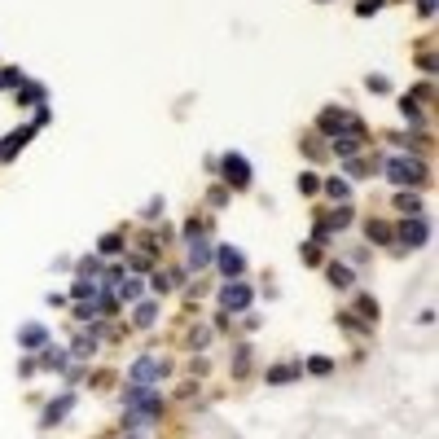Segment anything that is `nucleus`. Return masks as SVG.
Masks as SVG:
<instances>
[{
    "label": "nucleus",
    "instance_id": "obj_1",
    "mask_svg": "<svg viewBox=\"0 0 439 439\" xmlns=\"http://www.w3.org/2000/svg\"><path fill=\"white\" fill-rule=\"evenodd\" d=\"M167 374H172V360H163V356H141V360L127 365V382H141V387H154Z\"/></svg>",
    "mask_w": 439,
    "mask_h": 439
},
{
    "label": "nucleus",
    "instance_id": "obj_2",
    "mask_svg": "<svg viewBox=\"0 0 439 439\" xmlns=\"http://www.w3.org/2000/svg\"><path fill=\"white\" fill-rule=\"evenodd\" d=\"M382 167L391 176V185H426V181H431L426 163H418V159H387Z\"/></svg>",
    "mask_w": 439,
    "mask_h": 439
},
{
    "label": "nucleus",
    "instance_id": "obj_3",
    "mask_svg": "<svg viewBox=\"0 0 439 439\" xmlns=\"http://www.w3.org/2000/svg\"><path fill=\"white\" fill-rule=\"evenodd\" d=\"M220 303H224V312H246V307H251V286H246L242 277H233L229 286L220 290Z\"/></svg>",
    "mask_w": 439,
    "mask_h": 439
},
{
    "label": "nucleus",
    "instance_id": "obj_4",
    "mask_svg": "<svg viewBox=\"0 0 439 439\" xmlns=\"http://www.w3.org/2000/svg\"><path fill=\"white\" fill-rule=\"evenodd\" d=\"M224 176H229V185L233 189H251V163L242 159V154H224Z\"/></svg>",
    "mask_w": 439,
    "mask_h": 439
},
{
    "label": "nucleus",
    "instance_id": "obj_5",
    "mask_svg": "<svg viewBox=\"0 0 439 439\" xmlns=\"http://www.w3.org/2000/svg\"><path fill=\"white\" fill-rule=\"evenodd\" d=\"M198 229H203V224H189V229H185L189 233V268H207L211 259H216V251L198 237Z\"/></svg>",
    "mask_w": 439,
    "mask_h": 439
},
{
    "label": "nucleus",
    "instance_id": "obj_6",
    "mask_svg": "<svg viewBox=\"0 0 439 439\" xmlns=\"http://www.w3.org/2000/svg\"><path fill=\"white\" fill-rule=\"evenodd\" d=\"M426 237H431V220H426V216L400 220V242H405V246H422Z\"/></svg>",
    "mask_w": 439,
    "mask_h": 439
},
{
    "label": "nucleus",
    "instance_id": "obj_7",
    "mask_svg": "<svg viewBox=\"0 0 439 439\" xmlns=\"http://www.w3.org/2000/svg\"><path fill=\"white\" fill-rule=\"evenodd\" d=\"M216 264H220V272H224V277H242V272H246V255L242 251H237V246H220V251H216Z\"/></svg>",
    "mask_w": 439,
    "mask_h": 439
},
{
    "label": "nucleus",
    "instance_id": "obj_8",
    "mask_svg": "<svg viewBox=\"0 0 439 439\" xmlns=\"http://www.w3.org/2000/svg\"><path fill=\"white\" fill-rule=\"evenodd\" d=\"M70 409H75V391H62V396H57L53 405L44 409V418H40V426H44V431H49V426H57V422H62V418H66Z\"/></svg>",
    "mask_w": 439,
    "mask_h": 439
},
{
    "label": "nucleus",
    "instance_id": "obj_9",
    "mask_svg": "<svg viewBox=\"0 0 439 439\" xmlns=\"http://www.w3.org/2000/svg\"><path fill=\"white\" fill-rule=\"evenodd\" d=\"M31 136H35V127H18V132H9L5 141H0V159H5V163H9V159H18V150L27 145Z\"/></svg>",
    "mask_w": 439,
    "mask_h": 439
},
{
    "label": "nucleus",
    "instance_id": "obj_10",
    "mask_svg": "<svg viewBox=\"0 0 439 439\" xmlns=\"http://www.w3.org/2000/svg\"><path fill=\"white\" fill-rule=\"evenodd\" d=\"M18 343H22L27 351H35V347H49V329H44V325H35V321H27V325L18 329Z\"/></svg>",
    "mask_w": 439,
    "mask_h": 439
},
{
    "label": "nucleus",
    "instance_id": "obj_11",
    "mask_svg": "<svg viewBox=\"0 0 439 439\" xmlns=\"http://www.w3.org/2000/svg\"><path fill=\"white\" fill-rule=\"evenodd\" d=\"M360 141H365V132H338L329 150H334L338 159H356V154H360Z\"/></svg>",
    "mask_w": 439,
    "mask_h": 439
},
{
    "label": "nucleus",
    "instance_id": "obj_12",
    "mask_svg": "<svg viewBox=\"0 0 439 439\" xmlns=\"http://www.w3.org/2000/svg\"><path fill=\"white\" fill-rule=\"evenodd\" d=\"M132 321H136V329H150L154 321H159V303H154V299H136Z\"/></svg>",
    "mask_w": 439,
    "mask_h": 439
},
{
    "label": "nucleus",
    "instance_id": "obj_13",
    "mask_svg": "<svg viewBox=\"0 0 439 439\" xmlns=\"http://www.w3.org/2000/svg\"><path fill=\"white\" fill-rule=\"evenodd\" d=\"M321 189H325L329 198H338V203H347V198H351V181H347V176H329V181H321Z\"/></svg>",
    "mask_w": 439,
    "mask_h": 439
},
{
    "label": "nucleus",
    "instance_id": "obj_14",
    "mask_svg": "<svg viewBox=\"0 0 439 439\" xmlns=\"http://www.w3.org/2000/svg\"><path fill=\"white\" fill-rule=\"evenodd\" d=\"M141 294H145V281H141V277H123V281H119V299H123V303H136Z\"/></svg>",
    "mask_w": 439,
    "mask_h": 439
},
{
    "label": "nucleus",
    "instance_id": "obj_15",
    "mask_svg": "<svg viewBox=\"0 0 439 439\" xmlns=\"http://www.w3.org/2000/svg\"><path fill=\"white\" fill-rule=\"evenodd\" d=\"M44 369H70V351L66 347H44Z\"/></svg>",
    "mask_w": 439,
    "mask_h": 439
},
{
    "label": "nucleus",
    "instance_id": "obj_16",
    "mask_svg": "<svg viewBox=\"0 0 439 439\" xmlns=\"http://www.w3.org/2000/svg\"><path fill=\"white\" fill-rule=\"evenodd\" d=\"M325 277H329V281H334V286H338V290H347V286H351V281H356V272H351L347 264H329V268H325Z\"/></svg>",
    "mask_w": 439,
    "mask_h": 439
},
{
    "label": "nucleus",
    "instance_id": "obj_17",
    "mask_svg": "<svg viewBox=\"0 0 439 439\" xmlns=\"http://www.w3.org/2000/svg\"><path fill=\"white\" fill-rule=\"evenodd\" d=\"M303 374V365H272L268 369V382H294Z\"/></svg>",
    "mask_w": 439,
    "mask_h": 439
},
{
    "label": "nucleus",
    "instance_id": "obj_18",
    "mask_svg": "<svg viewBox=\"0 0 439 439\" xmlns=\"http://www.w3.org/2000/svg\"><path fill=\"white\" fill-rule=\"evenodd\" d=\"M44 97H49L44 84H22V88H18V101H22V105H44Z\"/></svg>",
    "mask_w": 439,
    "mask_h": 439
},
{
    "label": "nucleus",
    "instance_id": "obj_19",
    "mask_svg": "<svg viewBox=\"0 0 439 439\" xmlns=\"http://www.w3.org/2000/svg\"><path fill=\"white\" fill-rule=\"evenodd\" d=\"M400 110H405V119H409L413 127H418L422 119H426V114H422V105H418V97H400Z\"/></svg>",
    "mask_w": 439,
    "mask_h": 439
},
{
    "label": "nucleus",
    "instance_id": "obj_20",
    "mask_svg": "<svg viewBox=\"0 0 439 439\" xmlns=\"http://www.w3.org/2000/svg\"><path fill=\"white\" fill-rule=\"evenodd\" d=\"M321 224H325V229H347V224H351V207H347V203H343V207L334 211V216H325Z\"/></svg>",
    "mask_w": 439,
    "mask_h": 439
},
{
    "label": "nucleus",
    "instance_id": "obj_21",
    "mask_svg": "<svg viewBox=\"0 0 439 439\" xmlns=\"http://www.w3.org/2000/svg\"><path fill=\"white\" fill-rule=\"evenodd\" d=\"M396 207H400V211H413V216H422L418 194H409V189H400V194H396Z\"/></svg>",
    "mask_w": 439,
    "mask_h": 439
},
{
    "label": "nucleus",
    "instance_id": "obj_22",
    "mask_svg": "<svg viewBox=\"0 0 439 439\" xmlns=\"http://www.w3.org/2000/svg\"><path fill=\"white\" fill-rule=\"evenodd\" d=\"M365 233H369V242H391V237H396V233L387 229V224H378V220H369V224H365Z\"/></svg>",
    "mask_w": 439,
    "mask_h": 439
},
{
    "label": "nucleus",
    "instance_id": "obj_23",
    "mask_svg": "<svg viewBox=\"0 0 439 439\" xmlns=\"http://www.w3.org/2000/svg\"><path fill=\"white\" fill-rule=\"evenodd\" d=\"M97 251H101V255H114V251H123V237H119V233H105L101 242H97Z\"/></svg>",
    "mask_w": 439,
    "mask_h": 439
},
{
    "label": "nucleus",
    "instance_id": "obj_24",
    "mask_svg": "<svg viewBox=\"0 0 439 439\" xmlns=\"http://www.w3.org/2000/svg\"><path fill=\"white\" fill-rule=\"evenodd\" d=\"M356 316H360V321H378V303L374 299H360V303H356Z\"/></svg>",
    "mask_w": 439,
    "mask_h": 439
},
{
    "label": "nucleus",
    "instance_id": "obj_25",
    "mask_svg": "<svg viewBox=\"0 0 439 439\" xmlns=\"http://www.w3.org/2000/svg\"><path fill=\"white\" fill-rule=\"evenodd\" d=\"M127 259H132L136 272H150V268H154V255H150V251H136V255H127Z\"/></svg>",
    "mask_w": 439,
    "mask_h": 439
},
{
    "label": "nucleus",
    "instance_id": "obj_26",
    "mask_svg": "<svg viewBox=\"0 0 439 439\" xmlns=\"http://www.w3.org/2000/svg\"><path fill=\"white\" fill-rule=\"evenodd\" d=\"M307 369H312V374H329V369H334V360H329V356H312Z\"/></svg>",
    "mask_w": 439,
    "mask_h": 439
},
{
    "label": "nucleus",
    "instance_id": "obj_27",
    "mask_svg": "<svg viewBox=\"0 0 439 439\" xmlns=\"http://www.w3.org/2000/svg\"><path fill=\"white\" fill-rule=\"evenodd\" d=\"M246 365H251V351L237 347V351H233V374H246Z\"/></svg>",
    "mask_w": 439,
    "mask_h": 439
},
{
    "label": "nucleus",
    "instance_id": "obj_28",
    "mask_svg": "<svg viewBox=\"0 0 439 439\" xmlns=\"http://www.w3.org/2000/svg\"><path fill=\"white\" fill-rule=\"evenodd\" d=\"M338 321H343V325H347V329H356V334H365V329H369V325H365V321H360V316H356V312H343V316H338Z\"/></svg>",
    "mask_w": 439,
    "mask_h": 439
},
{
    "label": "nucleus",
    "instance_id": "obj_29",
    "mask_svg": "<svg viewBox=\"0 0 439 439\" xmlns=\"http://www.w3.org/2000/svg\"><path fill=\"white\" fill-rule=\"evenodd\" d=\"M382 5H387V0H360V9H356V14H360V18H374Z\"/></svg>",
    "mask_w": 439,
    "mask_h": 439
},
{
    "label": "nucleus",
    "instance_id": "obj_30",
    "mask_svg": "<svg viewBox=\"0 0 439 439\" xmlns=\"http://www.w3.org/2000/svg\"><path fill=\"white\" fill-rule=\"evenodd\" d=\"M365 88H369V92H391L387 75H369V79H365Z\"/></svg>",
    "mask_w": 439,
    "mask_h": 439
},
{
    "label": "nucleus",
    "instance_id": "obj_31",
    "mask_svg": "<svg viewBox=\"0 0 439 439\" xmlns=\"http://www.w3.org/2000/svg\"><path fill=\"white\" fill-rule=\"evenodd\" d=\"M299 189H303V194H316V189H321V181H316L312 172H303V176H299Z\"/></svg>",
    "mask_w": 439,
    "mask_h": 439
},
{
    "label": "nucleus",
    "instance_id": "obj_32",
    "mask_svg": "<svg viewBox=\"0 0 439 439\" xmlns=\"http://www.w3.org/2000/svg\"><path fill=\"white\" fill-rule=\"evenodd\" d=\"M172 272H154V290H159V294H167V286H172Z\"/></svg>",
    "mask_w": 439,
    "mask_h": 439
},
{
    "label": "nucleus",
    "instance_id": "obj_33",
    "mask_svg": "<svg viewBox=\"0 0 439 439\" xmlns=\"http://www.w3.org/2000/svg\"><path fill=\"white\" fill-rule=\"evenodd\" d=\"M303 264H321V246H316V242L312 246L303 242Z\"/></svg>",
    "mask_w": 439,
    "mask_h": 439
},
{
    "label": "nucleus",
    "instance_id": "obj_34",
    "mask_svg": "<svg viewBox=\"0 0 439 439\" xmlns=\"http://www.w3.org/2000/svg\"><path fill=\"white\" fill-rule=\"evenodd\" d=\"M92 272H101V259H84V264H79V277H92Z\"/></svg>",
    "mask_w": 439,
    "mask_h": 439
},
{
    "label": "nucleus",
    "instance_id": "obj_35",
    "mask_svg": "<svg viewBox=\"0 0 439 439\" xmlns=\"http://www.w3.org/2000/svg\"><path fill=\"white\" fill-rule=\"evenodd\" d=\"M92 351H97V343H92V338H75V356H92Z\"/></svg>",
    "mask_w": 439,
    "mask_h": 439
},
{
    "label": "nucleus",
    "instance_id": "obj_36",
    "mask_svg": "<svg viewBox=\"0 0 439 439\" xmlns=\"http://www.w3.org/2000/svg\"><path fill=\"white\" fill-rule=\"evenodd\" d=\"M49 119H53V110H49V101H44V105H35V127H44V123H49Z\"/></svg>",
    "mask_w": 439,
    "mask_h": 439
},
{
    "label": "nucleus",
    "instance_id": "obj_37",
    "mask_svg": "<svg viewBox=\"0 0 439 439\" xmlns=\"http://www.w3.org/2000/svg\"><path fill=\"white\" fill-rule=\"evenodd\" d=\"M75 316H79V321H92V316H97V303H79Z\"/></svg>",
    "mask_w": 439,
    "mask_h": 439
},
{
    "label": "nucleus",
    "instance_id": "obj_38",
    "mask_svg": "<svg viewBox=\"0 0 439 439\" xmlns=\"http://www.w3.org/2000/svg\"><path fill=\"white\" fill-rule=\"evenodd\" d=\"M189 343H194V347H207V343H211V329H194Z\"/></svg>",
    "mask_w": 439,
    "mask_h": 439
},
{
    "label": "nucleus",
    "instance_id": "obj_39",
    "mask_svg": "<svg viewBox=\"0 0 439 439\" xmlns=\"http://www.w3.org/2000/svg\"><path fill=\"white\" fill-rule=\"evenodd\" d=\"M418 14L422 18H435V0H418Z\"/></svg>",
    "mask_w": 439,
    "mask_h": 439
},
{
    "label": "nucleus",
    "instance_id": "obj_40",
    "mask_svg": "<svg viewBox=\"0 0 439 439\" xmlns=\"http://www.w3.org/2000/svg\"><path fill=\"white\" fill-rule=\"evenodd\" d=\"M119 439H141V435H127V431H123V435H119Z\"/></svg>",
    "mask_w": 439,
    "mask_h": 439
},
{
    "label": "nucleus",
    "instance_id": "obj_41",
    "mask_svg": "<svg viewBox=\"0 0 439 439\" xmlns=\"http://www.w3.org/2000/svg\"><path fill=\"white\" fill-rule=\"evenodd\" d=\"M0 88H5V84H0Z\"/></svg>",
    "mask_w": 439,
    "mask_h": 439
}]
</instances>
